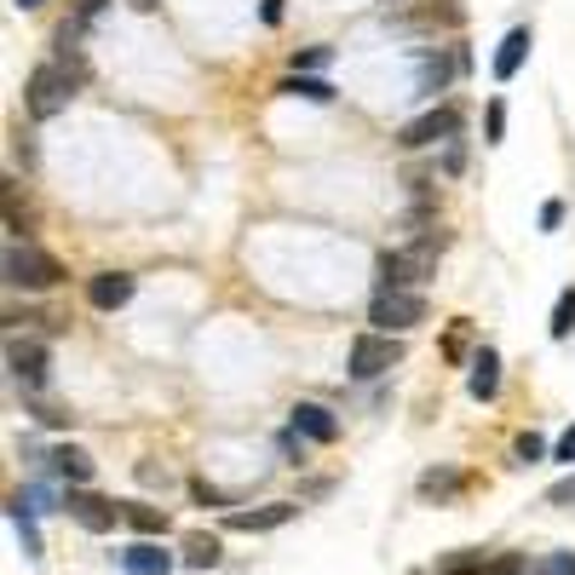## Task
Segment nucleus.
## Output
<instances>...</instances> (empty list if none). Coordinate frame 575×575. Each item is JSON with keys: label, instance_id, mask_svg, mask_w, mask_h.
I'll return each instance as SVG.
<instances>
[{"label": "nucleus", "instance_id": "f257e3e1", "mask_svg": "<svg viewBox=\"0 0 575 575\" xmlns=\"http://www.w3.org/2000/svg\"><path fill=\"white\" fill-rule=\"evenodd\" d=\"M438 254H443V236H420L408 248L380 254V288H415L438 271Z\"/></svg>", "mask_w": 575, "mask_h": 575}, {"label": "nucleus", "instance_id": "f03ea898", "mask_svg": "<svg viewBox=\"0 0 575 575\" xmlns=\"http://www.w3.org/2000/svg\"><path fill=\"white\" fill-rule=\"evenodd\" d=\"M70 98H75V70H58V64L29 70V81H24V105H29L35 121L64 115V110H70Z\"/></svg>", "mask_w": 575, "mask_h": 575}, {"label": "nucleus", "instance_id": "7ed1b4c3", "mask_svg": "<svg viewBox=\"0 0 575 575\" xmlns=\"http://www.w3.org/2000/svg\"><path fill=\"white\" fill-rule=\"evenodd\" d=\"M368 322H375L380 334H408V328L426 322V299L415 288H380L375 305H368Z\"/></svg>", "mask_w": 575, "mask_h": 575}, {"label": "nucleus", "instance_id": "20e7f679", "mask_svg": "<svg viewBox=\"0 0 575 575\" xmlns=\"http://www.w3.org/2000/svg\"><path fill=\"white\" fill-rule=\"evenodd\" d=\"M7 282L40 294V288H58V282H64V265H58L52 254L29 248V242H12V248H7Z\"/></svg>", "mask_w": 575, "mask_h": 575}, {"label": "nucleus", "instance_id": "39448f33", "mask_svg": "<svg viewBox=\"0 0 575 575\" xmlns=\"http://www.w3.org/2000/svg\"><path fill=\"white\" fill-rule=\"evenodd\" d=\"M397 363H403V345L392 334H357L352 340V357H345L352 380H380V375H392Z\"/></svg>", "mask_w": 575, "mask_h": 575}, {"label": "nucleus", "instance_id": "423d86ee", "mask_svg": "<svg viewBox=\"0 0 575 575\" xmlns=\"http://www.w3.org/2000/svg\"><path fill=\"white\" fill-rule=\"evenodd\" d=\"M455 133H461V110L455 105H438V110H426V115L408 121V127L397 133V144H403V150H426V144L455 138Z\"/></svg>", "mask_w": 575, "mask_h": 575}, {"label": "nucleus", "instance_id": "0eeeda50", "mask_svg": "<svg viewBox=\"0 0 575 575\" xmlns=\"http://www.w3.org/2000/svg\"><path fill=\"white\" fill-rule=\"evenodd\" d=\"M64 512L81 524V529H93V536H105V529H115V518H121V506L115 501H105V496H93L87 484L81 489H70L64 496Z\"/></svg>", "mask_w": 575, "mask_h": 575}, {"label": "nucleus", "instance_id": "6e6552de", "mask_svg": "<svg viewBox=\"0 0 575 575\" xmlns=\"http://www.w3.org/2000/svg\"><path fill=\"white\" fill-rule=\"evenodd\" d=\"M7 368H12V380H24L29 392H40L52 357H47V345H40V340H7Z\"/></svg>", "mask_w": 575, "mask_h": 575}, {"label": "nucleus", "instance_id": "1a4fd4ad", "mask_svg": "<svg viewBox=\"0 0 575 575\" xmlns=\"http://www.w3.org/2000/svg\"><path fill=\"white\" fill-rule=\"evenodd\" d=\"M173 564H179V559H173L161 541H150V536L121 552V575H173Z\"/></svg>", "mask_w": 575, "mask_h": 575}, {"label": "nucleus", "instance_id": "9d476101", "mask_svg": "<svg viewBox=\"0 0 575 575\" xmlns=\"http://www.w3.org/2000/svg\"><path fill=\"white\" fill-rule=\"evenodd\" d=\"M133 277L127 271H98L93 282H87V305H93V311H121V305H127L133 299Z\"/></svg>", "mask_w": 575, "mask_h": 575}, {"label": "nucleus", "instance_id": "9b49d317", "mask_svg": "<svg viewBox=\"0 0 575 575\" xmlns=\"http://www.w3.org/2000/svg\"><path fill=\"white\" fill-rule=\"evenodd\" d=\"M294 501H271V506H254V512H231V518H224V524H231V529H242V536H265V529H282L288 518H294Z\"/></svg>", "mask_w": 575, "mask_h": 575}, {"label": "nucleus", "instance_id": "f8f14e48", "mask_svg": "<svg viewBox=\"0 0 575 575\" xmlns=\"http://www.w3.org/2000/svg\"><path fill=\"white\" fill-rule=\"evenodd\" d=\"M288 426H294L299 438H311V443H334V438H340V420L328 415L322 403H294V415H288Z\"/></svg>", "mask_w": 575, "mask_h": 575}, {"label": "nucleus", "instance_id": "ddd939ff", "mask_svg": "<svg viewBox=\"0 0 575 575\" xmlns=\"http://www.w3.org/2000/svg\"><path fill=\"white\" fill-rule=\"evenodd\" d=\"M47 466L64 478L70 489H81V484H93V472H98V461L87 455V449H75V443H64V449H52L47 455Z\"/></svg>", "mask_w": 575, "mask_h": 575}, {"label": "nucleus", "instance_id": "4468645a", "mask_svg": "<svg viewBox=\"0 0 575 575\" xmlns=\"http://www.w3.org/2000/svg\"><path fill=\"white\" fill-rule=\"evenodd\" d=\"M466 392H472V397H478V403H489V397H496V392H501V357H496V352H489V345H484V352H478V357H472V375H466Z\"/></svg>", "mask_w": 575, "mask_h": 575}, {"label": "nucleus", "instance_id": "2eb2a0df", "mask_svg": "<svg viewBox=\"0 0 575 575\" xmlns=\"http://www.w3.org/2000/svg\"><path fill=\"white\" fill-rule=\"evenodd\" d=\"M524 58H529V29H512L501 40V52H496V81H512L524 70Z\"/></svg>", "mask_w": 575, "mask_h": 575}, {"label": "nucleus", "instance_id": "dca6fc26", "mask_svg": "<svg viewBox=\"0 0 575 575\" xmlns=\"http://www.w3.org/2000/svg\"><path fill=\"white\" fill-rule=\"evenodd\" d=\"M121 518H127L138 536H168V512L150 506V501H127V506H121Z\"/></svg>", "mask_w": 575, "mask_h": 575}, {"label": "nucleus", "instance_id": "f3484780", "mask_svg": "<svg viewBox=\"0 0 575 575\" xmlns=\"http://www.w3.org/2000/svg\"><path fill=\"white\" fill-rule=\"evenodd\" d=\"M277 93H288V98H311V105H334V87L328 81H317V75H282V87Z\"/></svg>", "mask_w": 575, "mask_h": 575}, {"label": "nucleus", "instance_id": "a211bd4d", "mask_svg": "<svg viewBox=\"0 0 575 575\" xmlns=\"http://www.w3.org/2000/svg\"><path fill=\"white\" fill-rule=\"evenodd\" d=\"M219 559H224L219 536H191L184 541V570H219Z\"/></svg>", "mask_w": 575, "mask_h": 575}, {"label": "nucleus", "instance_id": "6ab92c4d", "mask_svg": "<svg viewBox=\"0 0 575 575\" xmlns=\"http://www.w3.org/2000/svg\"><path fill=\"white\" fill-rule=\"evenodd\" d=\"M7 518H12V529H17V536H24V552H29V559H40V536H35V506H29L24 496H12Z\"/></svg>", "mask_w": 575, "mask_h": 575}, {"label": "nucleus", "instance_id": "aec40b11", "mask_svg": "<svg viewBox=\"0 0 575 575\" xmlns=\"http://www.w3.org/2000/svg\"><path fill=\"white\" fill-rule=\"evenodd\" d=\"M420 496H426V501H449V496H461V472H449V466L420 472Z\"/></svg>", "mask_w": 575, "mask_h": 575}, {"label": "nucleus", "instance_id": "412c9836", "mask_svg": "<svg viewBox=\"0 0 575 575\" xmlns=\"http://www.w3.org/2000/svg\"><path fill=\"white\" fill-rule=\"evenodd\" d=\"M449 87V58L443 52H426L420 58V93H443Z\"/></svg>", "mask_w": 575, "mask_h": 575}, {"label": "nucleus", "instance_id": "4be33fe9", "mask_svg": "<svg viewBox=\"0 0 575 575\" xmlns=\"http://www.w3.org/2000/svg\"><path fill=\"white\" fill-rule=\"evenodd\" d=\"M552 340H570L575 334V288H564V294H559V305H552Z\"/></svg>", "mask_w": 575, "mask_h": 575}, {"label": "nucleus", "instance_id": "5701e85b", "mask_svg": "<svg viewBox=\"0 0 575 575\" xmlns=\"http://www.w3.org/2000/svg\"><path fill=\"white\" fill-rule=\"evenodd\" d=\"M512 455H518L524 466H536V461L547 455V438H536V431H524V438H518V443H512Z\"/></svg>", "mask_w": 575, "mask_h": 575}, {"label": "nucleus", "instance_id": "b1692460", "mask_svg": "<svg viewBox=\"0 0 575 575\" xmlns=\"http://www.w3.org/2000/svg\"><path fill=\"white\" fill-rule=\"evenodd\" d=\"M547 506H564V512H575V472H570V478H559V484L547 489Z\"/></svg>", "mask_w": 575, "mask_h": 575}, {"label": "nucleus", "instance_id": "393cba45", "mask_svg": "<svg viewBox=\"0 0 575 575\" xmlns=\"http://www.w3.org/2000/svg\"><path fill=\"white\" fill-rule=\"evenodd\" d=\"M536 575H575V552H547L536 564Z\"/></svg>", "mask_w": 575, "mask_h": 575}, {"label": "nucleus", "instance_id": "a878e982", "mask_svg": "<svg viewBox=\"0 0 575 575\" xmlns=\"http://www.w3.org/2000/svg\"><path fill=\"white\" fill-rule=\"evenodd\" d=\"M328 58H334L328 47H305V52H294V70H299V75H305V70H322Z\"/></svg>", "mask_w": 575, "mask_h": 575}, {"label": "nucleus", "instance_id": "bb28decb", "mask_svg": "<svg viewBox=\"0 0 575 575\" xmlns=\"http://www.w3.org/2000/svg\"><path fill=\"white\" fill-rule=\"evenodd\" d=\"M484 575H524V559H518V552H501V559L484 564Z\"/></svg>", "mask_w": 575, "mask_h": 575}, {"label": "nucleus", "instance_id": "cd10ccee", "mask_svg": "<svg viewBox=\"0 0 575 575\" xmlns=\"http://www.w3.org/2000/svg\"><path fill=\"white\" fill-rule=\"evenodd\" d=\"M191 496H196L201 506H224V496H219V489H213L208 478H196V484H191Z\"/></svg>", "mask_w": 575, "mask_h": 575}, {"label": "nucleus", "instance_id": "c85d7f7f", "mask_svg": "<svg viewBox=\"0 0 575 575\" xmlns=\"http://www.w3.org/2000/svg\"><path fill=\"white\" fill-rule=\"evenodd\" d=\"M552 461H564V466H575V426L559 438V449H552Z\"/></svg>", "mask_w": 575, "mask_h": 575}, {"label": "nucleus", "instance_id": "c756f323", "mask_svg": "<svg viewBox=\"0 0 575 575\" xmlns=\"http://www.w3.org/2000/svg\"><path fill=\"white\" fill-rule=\"evenodd\" d=\"M501 133H506V110L489 105V144H501Z\"/></svg>", "mask_w": 575, "mask_h": 575}, {"label": "nucleus", "instance_id": "7c9ffc66", "mask_svg": "<svg viewBox=\"0 0 575 575\" xmlns=\"http://www.w3.org/2000/svg\"><path fill=\"white\" fill-rule=\"evenodd\" d=\"M541 224H547V231H559V224H564V201H547V208H541Z\"/></svg>", "mask_w": 575, "mask_h": 575}, {"label": "nucleus", "instance_id": "2f4dec72", "mask_svg": "<svg viewBox=\"0 0 575 575\" xmlns=\"http://www.w3.org/2000/svg\"><path fill=\"white\" fill-rule=\"evenodd\" d=\"M98 7H105V0H75V24H87V17H98Z\"/></svg>", "mask_w": 575, "mask_h": 575}, {"label": "nucleus", "instance_id": "473e14b6", "mask_svg": "<svg viewBox=\"0 0 575 575\" xmlns=\"http://www.w3.org/2000/svg\"><path fill=\"white\" fill-rule=\"evenodd\" d=\"M259 12H265V24H282V0H265Z\"/></svg>", "mask_w": 575, "mask_h": 575}, {"label": "nucleus", "instance_id": "72a5a7b5", "mask_svg": "<svg viewBox=\"0 0 575 575\" xmlns=\"http://www.w3.org/2000/svg\"><path fill=\"white\" fill-rule=\"evenodd\" d=\"M17 7H24V12H35V7H47V0H17Z\"/></svg>", "mask_w": 575, "mask_h": 575}, {"label": "nucleus", "instance_id": "f704fd0d", "mask_svg": "<svg viewBox=\"0 0 575 575\" xmlns=\"http://www.w3.org/2000/svg\"><path fill=\"white\" fill-rule=\"evenodd\" d=\"M133 7H138V12H150V7H156V0H133Z\"/></svg>", "mask_w": 575, "mask_h": 575}, {"label": "nucleus", "instance_id": "c9c22d12", "mask_svg": "<svg viewBox=\"0 0 575 575\" xmlns=\"http://www.w3.org/2000/svg\"><path fill=\"white\" fill-rule=\"evenodd\" d=\"M386 7H403V0H386Z\"/></svg>", "mask_w": 575, "mask_h": 575}]
</instances>
